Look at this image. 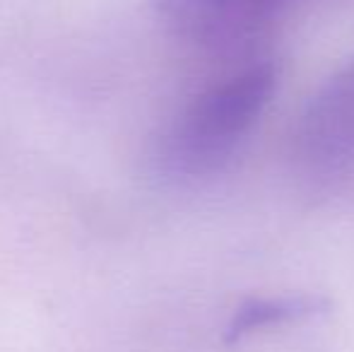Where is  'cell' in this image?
<instances>
[{"instance_id": "cell-1", "label": "cell", "mask_w": 354, "mask_h": 352, "mask_svg": "<svg viewBox=\"0 0 354 352\" xmlns=\"http://www.w3.org/2000/svg\"><path fill=\"white\" fill-rule=\"evenodd\" d=\"M277 89L270 61L248 63L191 97L159 136L154 162L171 181H205L229 169Z\"/></svg>"}, {"instance_id": "cell-2", "label": "cell", "mask_w": 354, "mask_h": 352, "mask_svg": "<svg viewBox=\"0 0 354 352\" xmlns=\"http://www.w3.org/2000/svg\"><path fill=\"white\" fill-rule=\"evenodd\" d=\"M292 160L313 181H333L354 167V61L337 68L301 109Z\"/></svg>"}, {"instance_id": "cell-3", "label": "cell", "mask_w": 354, "mask_h": 352, "mask_svg": "<svg viewBox=\"0 0 354 352\" xmlns=\"http://www.w3.org/2000/svg\"><path fill=\"white\" fill-rule=\"evenodd\" d=\"M292 0H162L169 27L203 48H234L272 22Z\"/></svg>"}, {"instance_id": "cell-4", "label": "cell", "mask_w": 354, "mask_h": 352, "mask_svg": "<svg viewBox=\"0 0 354 352\" xmlns=\"http://www.w3.org/2000/svg\"><path fill=\"white\" fill-rule=\"evenodd\" d=\"M330 309V299L311 292H284V295H256L246 297L234 306L222 340L236 345L251 335L266 333L272 328H284L292 324H304Z\"/></svg>"}]
</instances>
